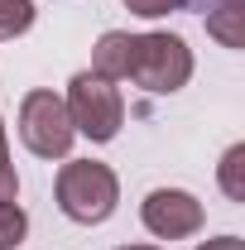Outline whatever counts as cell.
Here are the masks:
<instances>
[{
  "instance_id": "52a82bcc",
  "label": "cell",
  "mask_w": 245,
  "mask_h": 250,
  "mask_svg": "<svg viewBox=\"0 0 245 250\" xmlns=\"http://www.w3.org/2000/svg\"><path fill=\"white\" fill-rule=\"evenodd\" d=\"M207 34L226 48H245V0H221L216 10H207Z\"/></svg>"
},
{
  "instance_id": "5bb4252c",
  "label": "cell",
  "mask_w": 245,
  "mask_h": 250,
  "mask_svg": "<svg viewBox=\"0 0 245 250\" xmlns=\"http://www.w3.org/2000/svg\"><path fill=\"white\" fill-rule=\"evenodd\" d=\"M121 250H154V246H121Z\"/></svg>"
},
{
  "instance_id": "3957f363",
  "label": "cell",
  "mask_w": 245,
  "mask_h": 250,
  "mask_svg": "<svg viewBox=\"0 0 245 250\" xmlns=\"http://www.w3.org/2000/svg\"><path fill=\"white\" fill-rule=\"evenodd\" d=\"M62 106H67L72 130L87 135V140H96V145L116 140L121 125H125V96H121V87L106 82V77H96V72H77V77L67 82Z\"/></svg>"
},
{
  "instance_id": "277c9868",
  "label": "cell",
  "mask_w": 245,
  "mask_h": 250,
  "mask_svg": "<svg viewBox=\"0 0 245 250\" xmlns=\"http://www.w3.org/2000/svg\"><path fill=\"white\" fill-rule=\"evenodd\" d=\"M20 140L39 159H67L77 130L67 121V106L58 92H29L20 101Z\"/></svg>"
},
{
  "instance_id": "4fadbf2b",
  "label": "cell",
  "mask_w": 245,
  "mask_h": 250,
  "mask_svg": "<svg viewBox=\"0 0 245 250\" xmlns=\"http://www.w3.org/2000/svg\"><path fill=\"white\" fill-rule=\"evenodd\" d=\"M197 250H245V241L241 236H216V241H202Z\"/></svg>"
},
{
  "instance_id": "5b68a950",
  "label": "cell",
  "mask_w": 245,
  "mask_h": 250,
  "mask_svg": "<svg viewBox=\"0 0 245 250\" xmlns=\"http://www.w3.org/2000/svg\"><path fill=\"white\" fill-rule=\"evenodd\" d=\"M140 217L159 241H183L192 231H202V202L183 188H154L140 207Z\"/></svg>"
},
{
  "instance_id": "ba28073f",
  "label": "cell",
  "mask_w": 245,
  "mask_h": 250,
  "mask_svg": "<svg viewBox=\"0 0 245 250\" xmlns=\"http://www.w3.org/2000/svg\"><path fill=\"white\" fill-rule=\"evenodd\" d=\"M24 231H29V217L20 202H0V250H20L24 246Z\"/></svg>"
},
{
  "instance_id": "9c48e42d",
  "label": "cell",
  "mask_w": 245,
  "mask_h": 250,
  "mask_svg": "<svg viewBox=\"0 0 245 250\" xmlns=\"http://www.w3.org/2000/svg\"><path fill=\"white\" fill-rule=\"evenodd\" d=\"M34 24V0H0V39H20Z\"/></svg>"
},
{
  "instance_id": "8fae6325",
  "label": "cell",
  "mask_w": 245,
  "mask_h": 250,
  "mask_svg": "<svg viewBox=\"0 0 245 250\" xmlns=\"http://www.w3.org/2000/svg\"><path fill=\"white\" fill-rule=\"evenodd\" d=\"M20 197V173L10 164V140H5V121H0V202H15Z\"/></svg>"
},
{
  "instance_id": "8992f818",
  "label": "cell",
  "mask_w": 245,
  "mask_h": 250,
  "mask_svg": "<svg viewBox=\"0 0 245 250\" xmlns=\"http://www.w3.org/2000/svg\"><path fill=\"white\" fill-rule=\"evenodd\" d=\"M130 43H135V34L106 29L92 48V72L106 77V82H125V72H130Z\"/></svg>"
},
{
  "instance_id": "7a4b0ae2",
  "label": "cell",
  "mask_w": 245,
  "mask_h": 250,
  "mask_svg": "<svg viewBox=\"0 0 245 250\" xmlns=\"http://www.w3.org/2000/svg\"><path fill=\"white\" fill-rule=\"evenodd\" d=\"M187 77H192V48L178 34H135L125 82H135L154 96H168L178 87H187Z\"/></svg>"
},
{
  "instance_id": "6da1fadb",
  "label": "cell",
  "mask_w": 245,
  "mask_h": 250,
  "mask_svg": "<svg viewBox=\"0 0 245 250\" xmlns=\"http://www.w3.org/2000/svg\"><path fill=\"white\" fill-rule=\"evenodd\" d=\"M121 202V183L111 173V164H96V159H67L58 168V207L62 217L96 226L116 212Z\"/></svg>"
},
{
  "instance_id": "30bf717a",
  "label": "cell",
  "mask_w": 245,
  "mask_h": 250,
  "mask_svg": "<svg viewBox=\"0 0 245 250\" xmlns=\"http://www.w3.org/2000/svg\"><path fill=\"white\" fill-rule=\"evenodd\" d=\"M241 168H245V145H231L226 159H221V188H226V197H231V202H245V178H241Z\"/></svg>"
},
{
  "instance_id": "7c38bea8",
  "label": "cell",
  "mask_w": 245,
  "mask_h": 250,
  "mask_svg": "<svg viewBox=\"0 0 245 250\" xmlns=\"http://www.w3.org/2000/svg\"><path fill=\"white\" fill-rule=\"evenodd\" d=\"M183 0H125V10L130 15H144V20H159V15H168V10H178Z\"/></svg>"
}]
</instances>
